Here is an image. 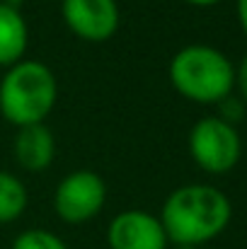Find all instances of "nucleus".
Listing matches in <instances>:
<instances>
[{"instance_id": "1", "label": "nucleus", "mask_w": 247, "mask_h": 249, "mask_svg": "<svg viewBox=\"0 0 247 249\" xmlns=\"http://www.w3.org/2000/svg\"><path fill=\"white\" fill-rule=\"evenodd\" d=\"M158 218L174 247H201L228 228L233 206L211 184H187L165 198Z\"/></svg>"}, {"instance_id": "2", "label": "nucleus", "mask_w": 247, "mask_h": 249, "mask_svg": "<svg viewBox=\"0 0 247 249\" xmlns=\"http://www.w3.org/2000/svg\"><path fill=\"white\" fill-rule=\"evenodd\" d=\"M58 99L54 71L32 58L10 66L0 80V114L15 128L44 124Z\"/></svg>"}, {"instance_id": "3", "label": "nucleus", "mask_w": 247, "mask_h": 249, "mask_svg": "<svg viewBox=\"0 0 247 249\" xmlns=\"http://www.w3.org/2000/svg\"><path fill=\"white\" fill-rule=\"evenodd\" d=\"M170 83L189 102L218 104L235 89V66L216 46L189 44L170 61Z\"/></svg>"}, {"instance_id": "4", "label": "nucleus", "mask_w": 247, "mask_h": 249, "mask_svg": "<svg viewBox=\"0 0 247 249\" xmlns=\"http://www.w3.org/2000/svg\"><path fill=\"white\" fill-rule=\"evenodd\" d=\"M189 155L204 172L226 174L240 162V133L221 116H204L189 131Z\"/></svg>"}, {"instance_id": "5", "label": "nucleus", "mask_w": 247, "mask_h": 249, "mask_svg": "<svg viewBox=\"0 0 247 249\" xmlns=\"http://www.w3.org/2000/svg\"><path fill=\"white\" fill-rule=\"evenodd\" d=\"M107 201V184L92 169H76L66 174L54 191V211L68 225L92 220Z\"/></svg>"}, {"instance_id": "6", "label": "nucleus", "mask_w": 247, "mask_h": 249, "mask_svg": "<svg viewBox=\"0 0 247 249\" xmlns=\"http://www.w3.org/2000/svg\"><path fill=\"white\" fill-rule=\"evenodd\" d=\"M61 15L76 36L92 44L112 39L121 19L116 0H61Z\"/></svg>"}, {"instance_id": "7", "label": "nucleus", "mask_w": 247, "mask_h": 249, "mask_svg": "<svg viewBox=\"0 0 247 249\" xmlns=\"http://www.w3.org/2000/svg\"><path fill=\"white\" fill-rule=\"evenodd\" d=\"M167 245L160 218L141 208L121 211L107 225L109 249H167Z\"/></svg>"}, {"instance_id": "8", "label": "nucleus", "mask_w": 247, "mask_h": 249, "mask_svg": "<svg viewBox=\"0 0 247 249\" xmlns=\"http://www.w3.org/2000/svg\"><path fill=\"white\" fill-rule=\"evenodd\" d=\"M12 153L17 165L24 167L27 172H41L54 162L56 155V138L46 124L22 126L15 133Z\"/></svg>"}, {"instance_id": "9", "label": "nucleus", "mask_w": 247, "mask_h": 249, "mask_svg": "<svg viewBox=\"0 0 247 249\" xmlns=\"http://www.w3.org/2000/svg\"><path fill=\"white\" fill-rule=\"evenodd\" d=\"M29 44V27L19 7L0 0V68H10L24 58Z\"/></svg>"}, {"instance_id": "10", "label": "nucleus", "mask_w": 247, "mask_h": 249, "mask_svg": "<svg viewBox=\"0 0 247 249\" xmlns=\"http://www.w3.org/2000/svg\"><path fill=\"white\" fill-rule=\"evenodd\" d=\"M27 186L12 174L0 169V225L15 223L27 208Z\"/></svg>"}, {"instance_id": "11", "label": "nucleus", "mask_w": 247, "mask_h": 249, "mask_svg": "<svg viewBox=\"0 0 247 249\" xmlns=\"http://www.w3.org/2000/svg\"><path fill=\"white\" fill-rule=\"evenodd\" d=\"M10 249H68V245L58 235H54L51 230L29 228V230H24L15 237Z\"/></svg>"}, {"instance_id": "12", "label": "nucleus", "mask_w": 247, "mask_h": 249, "mask_svg": "<svg viewBox=\"0 0 247 249\" xmlns=\"http://www.w3.org/2000/svg\"><path fill=\"white\" fill-rule=\"evenodd\" d=\"M218 107H221V119L223 121H228V124H233L235 126V121H240V116H243V111H245V102L240 99V97H226L223 102H218Z\"/></svg>"}, {"instance_id": "13", "label": "nucleus", "mask_w": 247, "mask_h": 249, "mask_svg": "<svg viewBox=\"0 0 247 249\" xmlns=\"http://www.w3.org/2000/svg\"><path fill=\"white\" fill-rule=\"evenodd\" d=\"M235 87L240 92V99L247 104V53L245 58L240 61V66L235 68Z\"/></svg>"}, {"instance_id": "14", "label": "nucleus", "mask_w": 247, "mask_h": 249, "mask_svg": "<svg viewBox=\"0 0 247 249\" xmlns=\"http://www.w3.org/2000/svg\"><path fill=\"white\" fill-rule=\"evenodd\" d=\"M235 12H238V22H240V27H243V32L247 36V0H238L235 2Z\"/></svg>"}, {"instance_id": "15", "label": "nucleus", "mask_w": 247, "mask_h": 249, "mask_svg": "<svg viewBox=\"0 0 247 249\" xmlns=\"http://www.w3.org/2000/svg\"><path fill=\"white\" fill-rule=\"evenodd\" d=\"M189 5H196V7H211V5H216V2H221V0H187Z\"/></svg>"}, {"instance_id": "16", "label": "nucleus", "mask_w": 247, "mask_h": 249, "mask_svg": "<svg viewBox=\"0 0 247 249\" xmlns=\"http://www.w3.org/2000/svg\"><path fill=\"white\" fill-rule=\"evenodd\" d=\"M174 249H199V247H174Z\"/></svg>"}]
</instances>
